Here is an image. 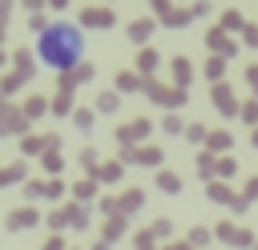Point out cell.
I'll return each instance as SVG.
<instances>
[{"mask_svg": "<svg viewBox=\"0 0 258 250\" xmlns=\"http://www.w3.org/2000/svg\"><path fill=\"white\" fill-rule=\"evenodd\" d=\"M36 60L48 69V73H73L85 56H89V40H85V28L73 24V20H48L36 28Z\"/></svg>", "mask_w": 258, "mask_h": 250, "instance_id": "6da1fadb", "label": "cell"}]
</instances>
